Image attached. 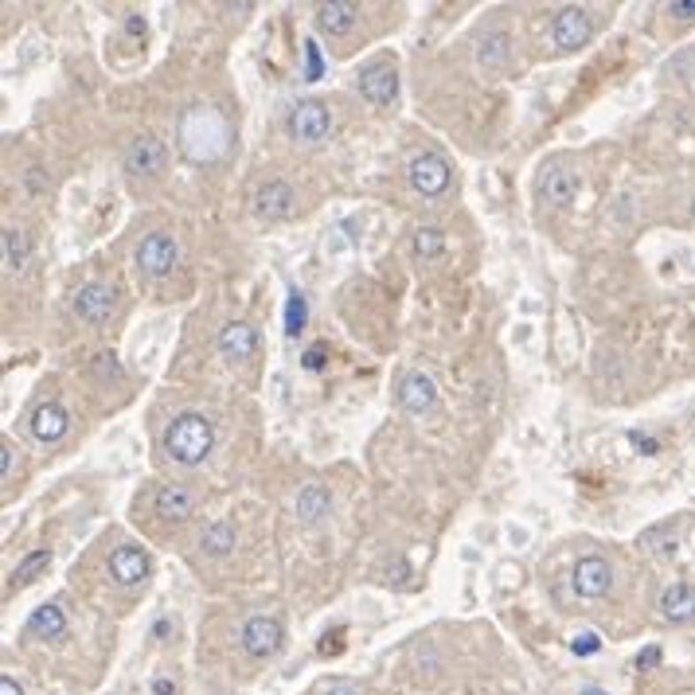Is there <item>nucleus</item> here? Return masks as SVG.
<instances>
[{"mask_svg":"<svg viewBox=\"0 0 695 695\" xmlns=\"http://www.w3.org/2000/svg\"><path fill=\"white\" fill-rule=\"evenodd\" d=\"M153 691H157V695H172V684H168V680H157Z\"/></svg>","mask_w":695,"mask_h":695,"instance_id":"39","label":"nucleus"},{"mask_svg":"<svg viewBox=\"0 0 695 695\" xmlns=\"http://www.w3.org/2000/svg\"><path fill=\"white\" fill-rule=\"evenodd\" d=\"M74 313H79L82 321H90V325H102L110 313H114V289L98 286V281L82 286L79 294H74Z\"/></svg>","mask_w":695,"mask_h":695,"instance_id":"9","label":"nucleus"},{"mask_svg":"<svg viewBox=\"0 0 695 695\" xmlns=\"http://www.w3.org/2000/svg\"><path fill=\"white\" fill-rule=\"evenodd\" d=\"M661 614H664V622H672V625L695 622V586H688V582L668 586L661 598Z\"/></svg>","mask_w":695,"mask_h":695,"instance_id":"14","label":"nucleus"},{"mask_svg":"<svg viewBox=\"0 0 695 695\" xmlns=\"http://www.w3.org/2000/svg\"><path fill=\"white\" fill-rule=\"evenodd\" d=\"M410 247H415L418 258H438L441 250H446V239H441V231H434V227H422V231H415Z\"/></svg>","mask_w":695,"mask_h":695,"instance_id":"27","label":"nucleus"},{"mask_svg":"<svg viewBox=\"0 0 695 695\" xmlns=\"http://www.w3.org/2000/svg\"><path fill=\"white\" fill-rule=\"evenodd\" d=\"M629 441H633V446H641V454H656V449H661L653 438H645V434H629Z\"/></svg>","mask_w":695,"mask_h":695,"instance_id":"35","label":"nucleus"},{"mask_svg":"<svg viewBox=\"0 0 695 695\" xmlns=\"http://www.w3.org/2000/svg\"><path fill=\"white\" fill-rule=\"evenodd\" d=\"M27 262V239L20 227H4V266L8 270H20Z\"/></svg>","mask_w":695,"mask_h":695,"instance_id":"25","label":"nucleus"},{"mask_svg":"<svg viewBox=\"0 0 695 695\" xmlns=\"http://www.w3.org/2000/svg\"><path fill=\"white\" fill-rule=\"evenodd\" d=\"M157 512L168 516V520H187L192 516V493L180 485H164L157 493Z\"/></svg>","mask_w":695,"mask_h":695,"instance_id":"22","label":"nucleus"},{"mask_svg":"<svg viewBox=\"0 0 695 695\" xmlns=\"http://www.w3.org/2000/svg\"><path fill=\"white\" fill-rule=\"evenodd\" d=\"M578 172H570V168H551L547 176H543V195H547L555 208H570V203L578 200Z\"/></svg>","mask_w":695,"mask_h":695,"instance_id":"16","label":"nucleus"},{"mask_svg":"<svg viewBox=\"0 0 695 695\" xmlns=\"http://www.w3.org/2000/svg\"><path fill=\"white\" fill-rule=\"evenodd\" d=\"M211 446H215V426L203 415H180L164 434L168 457L180 465H200L211 454Z\"/></svg>","mask_w":695,"mask_h":695,"instance_id":"2","label":"nucleus"},{"mask_svg":"<svg viewBox=\"0 0 695 695\" xmlns=\"http://www.w3.org/2000/svg\"><path fill=\"white\" fill-rule=\"evenodd\" d=\"M582 695H606L602 688H586V691H582Z\"/></svg>","mask_w":695,"mask_h":695,"instance_id":"41","label":"nucleus"},{"mask_svg":"<svg viewBox=\"0 0 695 695\" xmlns=\"http://www.w3.org/2000/svg\"><path fill=\"white\" fill-rule=\"evenodd\" d=\"M255 344H258V332L250 325H242V321H234V325H227L219 332V352L231 355V360H242V355H250V352H255Z\"/></svg>","mask_w":695,"mask_h":695,"instance_id":"19","label":"nucleus"},{"mask_svg":"<svg viewBox=\"0 0 695 695\" xmlns=\"http://www.w3.org/2000/svg\"><path fill=\"white\" fill-rule=\"evenodd\" d=\"M360 94L371 102V106H387V102H394V94H399V74H394V67H387V63L368 67L360 74Z\"/></svg>","mask_w":695,"mask_h":695,"instance_id":"10","label":"nucleus"},{"mask_svg":"<svg viewBox=\"0 0 695 695\" xmlns=\"http://www.w3.org/2000/svg\"><path fill=\"white\" fill-rule=\"evenodd\" d=\"M137 266L145 270L149 278H164L168 270L176 266V242L168 239V234H149L145 242H141L137 247Z\"/></svg>","mask_w":695,"mask_h":695,"instance_id":"7","label":"nucleus"},{"mask_svg":"<svg viewBox=\"0 0 695 695\" xmlns=\"http://www.w3.org/2000/svg\"><path fill=\"white\" fill-rule=\"evenodd\" d=\"M67 426H71V418H67V410H63L59 402H43V407H35L32 434L40 441H59L63 434H67Z\"/></svg>","mask_w":695,"mask_h":695,"instance_id":"17","label":"nucleus"},{"mask_svg":"<svg viewBox=\"0 0 695 695\" xmlns=\"http://www.w3.org/2000/svg\"><path fill=\"white\" fill-rule=\"evenodd\" d=\"M164 157H168V149L157 137H137L134 145H129V153H126V164L134 168V172L153 176V172H161V168H164Z\"/></svg>","mask_w":695,"mask_h":695,"instance_id":"15","label":"nucleus"},{"mask_svg":"<svg viewBox=\"0 0 695 695\" xmlns=\"http://www.w3.org/2000/svg\"><path fill=\"white\" fill-rule=\"evenodd\" d=\"M407 176H410V184H415L422 195H441L449 187V164L441 161L438 153H418L415 161H410Z\"/></svg>","mask_w":695,"mask_h":695,"instance_id":"6","label":"nucleus"},{"mask_svg":"<svg viewBox=\"0 0 695 695\" xmlns=\"http://www.w3.org/2000/svg\"><path fill=\"white\" fill-rule=\"evenodd\" d=\"M691 215H695V203H691Z\"/></svg>","mask_w":695,"mask_h":695,"instance_id":"42","label":"nucleus"},{"mask_svg":"<svg viewBox=\"0 0 695 695\" xmlns=\"http://www.w3.org/2000/svg\"><path fill=\"white\" fill-rule=\"evenodd\" d=\"M570 586H575L578 598H602V594H609V586H614V570H609V562L602 555H586L575 562Z\"/></svg>","mask_w":695,"mask_h":695,"instance_id":"5","label":"nucleus"},{"mask_svg":"<svg viewBox=\"0 0 695 695\" xmlns=\"http://www.w3.org/2000/svg\"><path fill=\"white\" fill-rule=\"evenodd\" d=\"M325 360H328V355H325V348H321V344H313V348H309V352L302 355L305 371H321V368H325Z\"/></svg>","mask_w":695,"mask_h":695,"instance_id":"31","label":"nucleus"},{"mask_svg":"<svg viewBox=\"0 0 695 695\" xmlns=\"http://www.w3.org/2000/svg\"><path fill=\"white\" fill-rule=\"evenodd\" d=\"M668 12L676 16V20H695V0H672Z\"/></svg>","mask_w":695,"mask_h":695,"instance_id":"32","label":"nucleus"},{"mask_svg":"<svg viewBox=\"0 0 695 695\" xmlns=\"http://www.w3.org/2000/svg\"><path fill=\"white\" fill-rule=\"evenodd\" d=\"M149 575V559L141 547H118L114 555H110V578L118 582V586H134Z\"/></svg>","mask_w":695,"mask_h":695,"instance_id":"13","label":"nucleus"},{"mask_svg":"<svg viewBox=\"0 0 695 695\" xmlns=\"http://www.w3.org/2000/svg\"><path fill=\"white\" fill-rule=\"evenodd\" d=\"M305 321H309V302H305V294H289L286 297V332L289 336H297L305 328Z\"/></svg>","mask_w":695,"mask_h":695,"instance_id":"26","label":"nucleus"},{"mask_svg":"<svg viewBox=\"0 0 695 695\" xmlns=\"http://www.w3.org/2000/svg\"><path fill=\"white\" fill-rule=\"evenodd\" d=\"M47 559H51L47 551H35V555H27V559L20 562V567H16V582H32V578H35V570L47 567Z\"/></svg>","mask_w":695,"mask_h":695,"instance_id":"28","label":"nucleus"},{"mask_svg":"<svg viewBox=\"0 0 695 695\" xmlns=\"http://www.w3.org/2000/svg\"><path fill=\"white\" fill-rule=\"evenodd\" d=\"M0 695H24V688L12 680V676H0Z\"/></svg>","mask_w":695,"mask_h":695,"instance_id":"37","label":"nucleus"},{"mask_svg":"<svg viewBox=\"0 0 695 695\" xmlns=\"http://www.w3.org/2000/svg\"><path fill=\"white\" fill-rule=\"evenodd\" d=\"M570 649H575L578 656H590V653L602 649V637H598V633H578L575 641H570Z\"/></svg>","mask_w":695,"mask_h":695,"instance_id":"29","label":"nucleus"},{"mask_svg":"<svg viewBox=\"0 0 695 695\" xmlns=\"http://www.w3.org/2000/svg\"><path fill=\"white\" fill-rule=\"evenodd\" d=\"M294 203H297V195L286 180L262 184L258 195H255V211L262 215V219H286V215H294Z\"/></svg>","mask_w":695,"mask_h":695,"instance_id":"11","label":"nucleus"},{"mask_svg":"<svg viewBox=\"0 0 695 695\" xmlns=\"http://www.w3.org/2000/svg\"><path fill=\"white\" fill-rule=\"evenodd\" d=\"M0 473L12 477V446H8V441L0 446Z\"/></svg>","mask_w":695,"mask_h":695,"instance_id":"34","label":"nucleus"},{"mask_svg":"<svg viewBox=\"0 0 695 695\" xmlns=\"http://www.w3.org/2000/svg\"><path fill=\"white\" fill-rule=\"evenodd\" d=\"M180 149L187 161L195 164H208V161H219L227 153V126L223 118L215 114L208 106H192L184 110L180 118Z\"/></svg>","mask_w":695,"mask_h":695,"instance_id":"1","label":"nucleus"},{"mask_svg":"<svg viewBox=\"0 0 695 695\" xmlns=\"http://www.w3.org/2000/svg\"><path fill=\"white\" fill-rule=\"evenodd\" d=\"M551 35H555V47L559 51H575L590 40V16L582 8H562L551 24Z\"/></svg>","mask_w":695,"mask_h":695,"instance_id":"8","label":"nucleus"},{"mask_svg":"<svg viewBox=\"0 0 695 695\" xmlns=\"http://www.w3.org/2000/svg\"><path fill=\"white\" fill-rule=\"evenodd\" d=\"M328 512H332V500H328V493L321 485H305L297 493V516H302V523H321Z\"/></svg>","mask_w":695,"mask_h":695,"instance_id":"20","label":"nucleus"},{"mask_svg":"<svg viewBox=\"0 0 695 695\" xmlns=\"http://www.w3.org/2000/svg\"><path fill=\"white\" fill-rule=\"evenodd\" d=\"M332 129V114H328L325 102H297L294 114H289V134L305 145H317V141L328 137Z\"/></svg>","mask_w":695,"mask_h":695,"instance_id":"4","label":"nucleus"},{"mask_svg":"<svg viewBox=\"0 0 695 695\" xmlns=\"http://www.w3.org/2000/svg\"><path fill=\"white\" fill-rule=\"evenodd\" d=\"M399 399L410 415H426V410H434V402H438V387L426 371H410L399 387Z\"/></svg>","mask_w":695,"mask_h":695,"instance_id":"12","label":"nucleus"},{"mask_svg":"<svg viewBox=\"0 0 695 695\" xmlns=\"http://www.w3.org/2000/svg\"><path fill=\"white\" fill-rule=\"evenodd\" d=\"M653 664H661V649L656 645H649V649L637 656V668H653Z\"/></svg>","mask_w":695,"mask_h":695,"instance_id":"33","label":"nucleus"},{"mask_svg":"<svg viewBox=\"0 0 695 695\" xmlns=\"http://www.w3.org/2000/svg\"><path fill=\"white\" fill-rule=\"evenodd\" d=\"M242 649L250 656H258V661H266V656H274L281 649V641H286V629H281L278 617H266V614H255L247 617V625H242Z\"/></svg>","mask_w":695,"mask_h":695,"instance_id":"3","label":"nucleus"},{"mask_svg":"<svg viewBox=\"0 0 695 695\" xmlns=\"http://www.w3.org/2000/svg\"><path fill=\"white\" fill-rule=\"evenodd\" d=\"M27 633L32 637H63L67 633V614L59 606H40L27 617Z\"/></svg>","mask_w":695,"mask_h":695,"instance_id":"21","label":"nucleus"},{"mask_svg":"<svg viewBox=\"0 0 695 695\" xmlns=\"http://www.w3.org/2000/svg\"><path fill=\"white\" fill-rule=\"evenodd\" d=\"M98 371H102V375H121L118 360H114V355H110V352H106V355H102V360H98Z\"/></svg>","mask_w":695,"mask_h":695,"instance_id":"36","label":"nucleus"},{"mask_svg":"<svg viewBox=\"0 0 695 695\" xmlns=\"http://www.w3.org/2000/svg\"><path fill=\"white\" fill-rule=\"evenodd\" d=\"M126 27L137 35V32H145V20H141V16H129V24H126Z\"/></svg>","mask_w":695,"mask_h":695,"instance_id":"38","label":"nucleus"},{"mask_svg":"<svg viewBox=\"0 0 695 695\" xmlns=\"http://www.w3.org/2000/svg\"><path fill=\"white\" fill-rule=\"evenodd\" d=\"M305 79H321V47L313 40L305 43Z\"/></svg>","mask_w":695,"mask_h":695,"instance_id":"30","label":"nucleus"},{"mask_svg":"<svg viewBox=\"0 0 695 695\" xmlns=\"http://www.w3.org/2000/svg\"><path fill=\"white\" fill-rule=\"evenodd\" d=\"M355 12H360V8L348 4V0H332V4H321V8H317V27H321V32H328V35H344V32H352Z\"/></svg>","mask_w":695,"mask_h":695,"instance_id":"18","label":"nucleus"},{"mask_svg":"<svg viewBox=\"0 0 695 695\" xmlns=\"http://www.w3.org/2000/svg\"><path fill=\"white\" fill-rule=\"evenodd\" d=\"M328 695H360V691H352V688H332Z\"/></svg>","mask_w":695,"mask_h":695,"instance_id":"40","label":"nucleus"},{"mask_svg":"<svg viewBox=\"0 0 695 695\" xmlns=\"http://www.w3.org/2000/svg\"><path fill=\"white\" fill-rule=\"evenodd\" d=\"M200 543H203L208 555L223 559V555H231V547H234V528H231V523H211V528H203Z\"/></svg>","mask_w":695,"mask_h":695,"instance_id":"23","label":"nucleus"},{"mask_svg":"<svg viewBox=\"0 0 695 695\" xmlns=\"http://www.w3.org/2000/svg\"><path fill=\"white\" fill-rule=\"evenodd\" d=\"M504 59H508V35L496 32V35H488V40H481V47H477V63H481V67H500Z\"/></svg>","mask_w":695,"mask_h":695,"instance_id":"24","label":"nucleus"}]
</instances>
